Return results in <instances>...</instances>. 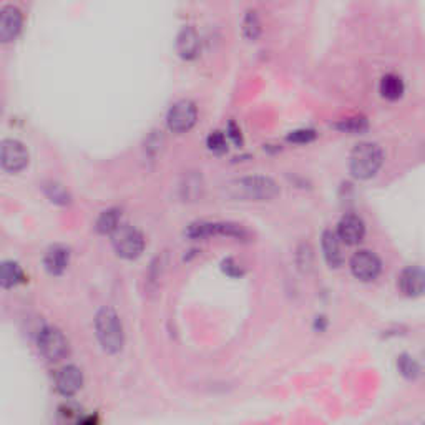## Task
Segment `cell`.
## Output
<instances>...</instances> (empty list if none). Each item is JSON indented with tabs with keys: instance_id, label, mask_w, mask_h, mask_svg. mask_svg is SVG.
<instances>
[{
	"instance_id": "1",
	"label": "cell",
	"mask_w": 425,
	"mask_h": 425,
	"mask_svg": "<svg viewBox=\"0 0 425 425\" xmlns=\"http://www.w3.org/2000/svg\"><path fill=\"white\" fill-rule=\"evenodd\" d=\"M95 334L107 354H118L123 349L125 333L120 315L110 306H105L95 315Z\"/></svg>"
},
{
	"instance_id": "2",
	"label": "cell",
	"mask_w": 425,
	"mask_h": 425,
	"mask_svg": "<svg viewBox=\"0 0 425 425\" xmlns=\"http://www.w3.org/2000/svg\"><path fill=\"white\" fill-rule=\"evenodd\" d=\"M384 165L382 148L372 141H364L352 149L349 169L355 180H371L379 173Z\"/></svg>"
},
{
	"instance_id": "3",
	"label": "cell",
	"mask_w": 425,
	"mask_h": 425,
	"mask_svg": "<svg viewBox=\"0 0 425 425\" xmlns=\"http://www.w3.org/2000/svg\"><path fill=\"white\" fill-rule=\"evenodd\" d=\"M229 186L234 198L246 201H271L281 193L276 181L269 176H246Z\"/></svg>"
},
{
	"instance_id": "4",
	"label": "cell",
	"mask_w": 425,
	"mask_h": 425,
	"mask_svg": "<svg viewBox=\"0 0 425 425\" xmlns=\"http://www.w3.org/2000/svg\"><path fill=\"white\" fill-rule=\"evenodd\" d=\"M112 245L115 253L123 259H136L145 249V236L133 226H121L112 234Z\"/></svg>"
},
{
	"instance_id": "5",
	"label": "cell",
	"mask_w": 425,
	"mask_h": 425,
	"mask_svg": "<svg viewBox=\"0 0 425 425\" xmlns=\"http://www.w3.org/2000/svg\"><path fill=\"white\" fill-rule=\"evenodd\" d=\"M37 346L40 354L50 362L62 361L63 357H67L68 351H70L68 339L55 326H45L43 329H40L37 335Z\"/></svg>"
},
{
	"instance_id": "6",
	"label": "cell",
	"mask_w": 425,
	"mask_h": 425,
	"mask_svg": "<svg viewBox=\"0 0 425 425\" xmlns=\"http://www.w3.org/2000/svg\"><path fill=\"white\" fill-rule=\"evenodd\" d=\"M198 120L196 105L189 100H180L168 110L167 125L173 133L189 132Z\"/></svg>"
},
{
	"instance_id": "7",
	"label": "cell",
	"mask_w": 425,
	"mask_h": 425,
	"mask_svg": "<svg viewBox=\"0 0 425 425\" xmlns=\"http://www.w3.org/2000/svg\"><path fill=\"white\" fill-rule=\"evenodd\" d=\"M351 273L354 274L355 279L364 282H369L377 279L380 274V269H382V262L377 258V254H374L372 251L361 249L351 258L349 262Z\"/></svg>"
},
{
	"instance_id": "8",
	"label": "cell",
	"mask_w": 425,
	"mask_h": 425,
	"mask_svg": "<svg viewBox=\"0 0 425 425\" xmlns=\"http://www.w3.org/2000/svg\"><path fill=\"white\" fill-rule=\"evenodd\" d=\"M28 165V152L25 145L19 140H3L2 143V168L7 173H20Z\"/></svg>"
},
{
	"instance_id": "9",
	"label": "cell",
	"mask_w": 425,
	"mask_h": 425,
	"mask_svg": "<svg viewBox=\"0 0 425 425\" xmlns=\"http://www.w3.org/2000/svg\"><path fill=\"white\" fill-rule=\"evenodd\" d=\"M83 386V374L76 366H63L55 374V388L63 397H72Z\"/></svg>"
},
{
	"instance_id": "10",
	"label": "cell",
	"mask_w": 425,
	"mask_h": 425,
	"mask_svg": "<svg viewBox=\"0 0 425 425\" xmlns=\"http://www.w3.org/2000/svg\"><path fill=\"white\" fill-rule=\"evenodd\" d=\"M338 236L344 245L355 246L366 236V225L357 214H346L338 225Z\"/></svg>"
},
{
	"instance_id": "11",
	"label": "cell",
	"mask_w": 425,
	"mask_h": 425,
	"mask_svg": "<svg viewBox=\"0 0 425 425\" xmlns=\"http://www.w3.org/2000/svg\"><path fill=\"white\" fill-rule=\"evenodd\" d=\"M22 12L15 6H6L0 14V39L3 43L14 42L22 30Z\"/></svg>"
},
{
	"instance_id": "12",
	"label": "cell",
	"mask_w": 425,
	"mask_h": 425,
	"mask_svg": "<svg viewBox=\"0 0 425 425\" xmlns=\"http://www.w3.org/2000/svg\"><path fill=\"white\" fill-rule=\"evenodd\" d=\"M399 289L404 296L419 298L425 293V269L411 266L399 274Z\"/></svg>"
},
{
	"instance_id": "13",
	"label": "cell",
	"mask_w": 425,
	"mask_h": 425,
	"mask_svg": "<svg viewBox=\"0 0 425 425\" xmlns=\"http://www.w3.org/2000/svg\"><path fill=\"white\" fill-rule=\"evenodd\" d=\"M70 262V249L63 245H54L47 249L43 258V266L52 276H60L65 273Z\"/></svg>"
},
{
	"instance_id": "14",
	"label": "cell",
	"mask_w": 425,
	"mask_h": 425,
	"mask_svg": "<svg viewBox=\"0 0 425 425\" xmlns=\"http://www.w3.org/2000/svg\"><path fill=\"white\" fill-rule=\"evenodd\" d=\"M341 242L342 241L339 240L338 233L331 231V229H327V231L322 233L321 246H322L324 259H326V262L331 266V268H341V266L344 265V254H342Z\"/></svg>"
},
{
	"instance_id": "15",
	"label": "cell",
	"mask_w": 425,
	"mask_h": 425,
	"mask_svg": "<svg viewBox=\"0 0 425 425\" xmlns=\"http://www.w3.org/2000/svg\"><path fill=\"white\" fill-rule=\"evenodd\" d=\"M176 50L181 59L193 60L200 54V35L193 27H183L178 34Z\"/></svg>"
},
{
	"instance_id": "16",
	"label": "cell",
	"mask_w": 425,
	"mask_h": 425,
	"mask_svg": "<svg viewBox=\"0 0 425 425\" xmlns=\"http://www.w3.org/2000/svg\"><path fill=\"white\" fill-rule=\"evenodd\" d=\"M379 92L384 99L388 100V102H397L404 96V92H406V83L404 80L400 79L399 75L395 74H387L382 76L379 83Z\"/></svg>"
},
{
	"instance_id": "17",
	"label": "cell",
	"mask_w": 425,
	"mask_h": 425,
	"mask_svg": "<svg viewBox=\"0 0 425 425\" xmlns=\"http://www.w3.org/2000/svg\"><path fill=\"white\" fill-rule=\"evenodd\" d=\"M25 279V274H23V269L20 268L19 262L15 261H3L2 268H0V282L6 289H12L20 282H23Z\"/></svg>"
},
{
	"instance_id": "18",
	"label": "cell",
	"mask_w": 425,
	"mask_h": 425,
	"mask_svg": "<svg viewBox=\"0 0 425 425\" xmlns=\"http://www.w3.org/2000/svg\"><path fill=\"white\" fill-rule=\"evenodd\" d=\"M120 220H121V211L118 208H108L100 214L99 220H96V231L100 234H113L116 229L120 228Z\"/></svg>"
},
{
	"instance_id": "19",
	"label": "cell",
	"mask_w": 425,
	"mask_h": 425,
	"mask_svg": "<svg viewBox=\"0 0 425 425\" xmlns=\"http://www.w3.org/2000/svg\"><path fill=\"white\" fill-rule=\"evenodd\" d=\"M262 34L261 20H259L258 14L254 10H249L242 19V35L248 40H258L259 35Z\"/></svg>"
},
{
	"instance_id": "20",
	"label": "cell",
	"mask_w": 425,
	"mask_h": 425,
	"mask_svg": "<svg viewBox=\"0 0 425 425\" xmlns=\"http://www.w3.org/2000/svg\"><path fill=\"white\" fill-rule=\"evenodd\" d=\"M335 128L341 129L342 133H351V135H361V133L369 129V123L364 116H351V118L341 120Z\"/></svg>"
},
{
	"instance_id": "21",
	"label": "cell",
	"mask_w": 425,
	"mask_h": 425,
	"mask_svg": "<svg viewBox=\"0 0 425 425\" xmlns=\"http://www.w3.org/2000/svg\"><path fill=\"white\" fill-rule=\"evenodd\" d=\"M43 191H45L48 200H50L52 203H56V205H68V203H70V194H68V191L63 188L62 185L48 183V185L43 186Z\"/></svg>"
},
{
	"instance_id": "22",
	"label": "cell",
	"mask_w": 425,
	"mask_h": 425,
	"mask_svg": "<svg viewBox=\"0 0 425 425\" xmlns=\"http://www.w3.org/2000/svg\"><path fill=\"white\" fill-rule=\"evenodd\" d=\"M397 367L400 371V374L404 375L406 379H415L419 375V364L414 361V357L408 354H402L397 359Z\"/></svg>"
},
{
	"instance_id": "23",
	"label": "cell",
	"mask_w": 425,
	"mask_h": 425,
	"mask_svg": "<svg viewBox=\"0 0 425 425\" xmlns=\"http://www.w3.org/2000/svg\"><path fill=\"white\" fill-rule=\"evenodd\" d=\"M206 147H208L209 152L213 153H225L228 149V140H226L225 133L221 132H211L209 136L206 138Z\"/></svg>"
},
{
	"instance_id": "24",
	"label": "cell",
	"mask_w": 425,
	"mask_h": 425,
	"mask_svg": "<svg viewBox=\"0 0 425 425\" xmlns=\"http://www.w3.org/2000/svg\"><path fill=\"white\" fill-rule=\"evenodd\" d=\"M315 140V132L314 129L309 128H302V129H296V132H291L289 135H287V141H291V143H296V145H306L311 143V141Z\"/></svg>"
},
{
	"instance_id": "25",
	"label": "cell",
	"mask_w": 425,
	"mask_h": 425,
	"mask_svg": "<svg viewBox=\"0 0 425 425\" xmlns=\"http://www.w3.org/2000/svg\"><path fill=\"white\" fill-rule=\"evenodd\" d=\"M222 271H225V273L231 278H238V276H242V274H245V271L241 269V266L238 265V262L231 258H228V259H225V261H222Z\"/></svg>"
},
{
	"instance_id": "26",
	"label": "cell",
	"mask_w": 425,
	"mask_h": 425,
	"mask_svg": "<svg viewBox=\"0 0 425 425\" xmlns=\"http://www.w3.org/2000/svg\"><path fill=\"white\" fill-rule=\"evenodd\" d=\"M228 136H229V138H231L236 145H241V143H242L241 129H240V127H236V125H234V123H229V127H228Z\"/></svg>"
},
{
	"instance_id": "27",
	"label": "cell",
	"mask_w": 425,
	"mask_h": 425,
	"mask_svg": "<svg viewBox=\"0 0 425 425\" xmlns=\"http://www.w3.org/2000/svg\"><path fill=\"white\" fill-rule=\"evenodd\" d=\"M326 324H327V322H326V319H324V318H318V319H315V327H319V331H324V329H326Z\"/></svg>"
}]
</instances>
